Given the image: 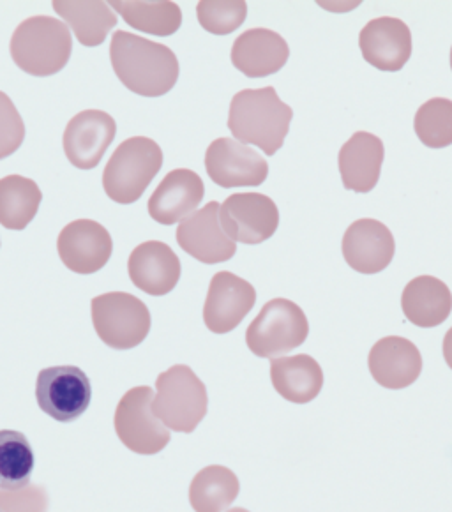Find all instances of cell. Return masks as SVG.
<instances>
[{"instance_id": "6da1fadb", "label": "cell", "mask_w": 452, "mask_h": 512, "mask_svg": "<svg viewBox=\"0 0 452 512\" xmlns=\"http://www.w3.org/2000/svg\"><path fill=\"white\" fill-rule=\"evenodd\" d=\"M110 59L117 78L144 98H159L172 91L179 80V61L165 45L117 31L110 45Z\"/></svg>"}, {"instance_id": "7a4b0ae2", "label": "cell", "mask_w": 452, "mask_h": 512, "mask_svg": "<svg viewBox=\"0 0 452 512\" xmlns=\"http://www.w3.org/2000/svg\"><path fill=\"white\" fill-rule=\"evenodd\" d=\"M294 110L274 87L237 92L230 103L228 128L241 144L255 145L274 156L285 144Z\"/></svg>"}, {"instance_id": "3957f363", "label": "cell", "mask_w": 452, "mask_h": 512, "mask_svg": "<svg viewBox=\"0 0 452 512\" xmlns=\"http://www.w3.org/2000/svg\"><path fill=\"white\" fill-rule=\"evenodd\" d=\"M9 48L16 66L27 75L52 76L68 66L73 41L66 23L32 16L16 27Z\"/></svg>"}, {"instance_id": "277c9868", "label": "cell", "mask_w": 452, "mask_h": 512, "mask_svg": "<svg viewBox=\"0 0 452 512\" xmlns=\"http://www.w3.org/2000/svg\"><path fill=\"white\" fill-rule=\"evenodd\" d=\"M163 166V151L154 140L133 136L124 140L106 165L103 188L117 204L138 202Z\"/></svg>"}, {"instance_id": "5b68a950", "label": "cell", "mask_w": 452, "mask_h": 512, "mask_svg": "<svg viewBox=\"0 0 452 512\" xmlns=\"http://www.w3.org/2000/svg\"><path fill=\"white\" fill-rule=\"evenodd\" d=\"M207 407V387L189 366H172L156 380L152 410L168 430L193 433L204 421Z\"/></svg>"}, {"instance_id": "8992f818", "label": "cell", "mask_w": 452, "mask_h": 512, "mask_svg": "<svg viewBox=\"0 0 452 512\" xmlns=\"http://www.w3.org/2000/svg\"><path fill=\"white\" fill-rule=\"evenodd\" d=\"M92 324L105 345L131 350L149 336L151 311L135 295L110 292L92 299Z\"/></svg>"}, {"instance_id": "52a82bcc", "label": "cell", "mask_w": 452, "mask_h": 512, "mask_svg": "<svg viewBox=\"0 0 452 512\" xmlns=\"http://www.w3.org/2000/svg\"><path fill=\"white\" fill-rule=\"evenodd\" d=\"M308 334V318L295 302L272 299L249 324L246 343L257 357L272 359L301 347Z\"/></svg>"}, {"instance_id": "ba28073f", "label": "cell", "mask_w": 452, "mask_h": 512, "mask_svg": "<svg viewBox=\"0 0 452 512\" xmlns=\"http://www.w3.org/2000/svg\"><path fill=\"white\" fill-rule=\"evenodd\" d=\"M154 398L151 387L131 389L122 396L113 419L122 444L142 456L158 454L170 442V430L152 410Z\"/></svg>"}, {"instance_id": "9c48e42d", "label": "cell", "mask_w": 452, "mask_h": 512, "mask_svg": "<svg viewBox=\"0 0 452 512\" xmlns=\"http://www.w3.org/2000/svg\"><path fill=\"white\" fill-rule=\"evenodd\" d=\"M36 400L39 408L55 421H76L91 405V380L76 366L43 369L36 382Z\"/></svg>"}, {"instance_id": "30bf717a", "label": "cell", "mask_w": 452, "mask_h": 512, "mask_svg": "<svg viewBox=\"0 0 452 512\" xmlns=\"http://www.w3.org/2000/svg\"><path fill=\"white\" fill-rule=\"evenodd\" d=\"M219 223L234 242L262 244L278 230V205L262 193H237L221 205Z\"/></svg>"}, {"instance_id": "8fae6325", "label": "cell", "mask_w": 452, "mask_h": 512, "mask_svg": "<svg viewBox=\"0 0 452 512\" xmlns=\"http://www.w3.org/2000/svg\"><path fill=\"white\" fill-rule=\"evenodd\" d=\"M205 170L219 188H253L267 181L269 163L234 138H218L205 152Z\"/></svg>"}, {"instance_id": "7c38bea8", "label": "cell", "mask_w": 452, "mask_h": 512, "mask_svg": "<svg viewBox=\"0 0 452 512\" xmlns=\"http://www.w3.org/2000/svg\"><path fill=\"white\" fill-rule=\"evenodd\" d=\"M257 290L232 272H218L212 278L205 299L204 322L214 334L234 331L255 308Z\"/></svg>"}, {"instance_id": "4fadbf2b", "label": "cell", "mask_w": 452, "mask_h": 512, "mask_svg": "<svg viewBox=\"0 0 452 512\" xmlns=\"http://www.w3.org/2000/svg\"><path fill=\"white\" fill-rule=\"evenodd\" d=\"M57 249L62 264L76 274H94L101 271L112 258V235L105 226L92 219H76L64 226Z\"/></svg>"}, {"instance_id": "5bb4252c", "label": "cell", "mask_w": 452, "mask_h": 512, "mask_svg": "<svg viewBox=\"0 0 452 512\" xmlns=\"http://www.w3.org/2000/svg\"><path fill=\"white\" fill-rule=\"evenodd\" d=\"M219 209L218 202H209L204 209L181 221L177 228L179 246L202 264H223L234 258L237 251V244L219 223Z\"/></svg>"}, {"instance_id": "9a60e30c", "label": "cell", "mask_w": 452, "mask_h": 512, "mask_svg": "<svg viewBox=\"0 0 452 512\" xmlns=\"http://www.w3.org/2000/svg\"><path fill=\"white\" fill-rule=\"evenodd\" d=\"M117 133V124L108 113L85 110L69 121L64 131V152L69 163L80 170L99 165Z\"/></svg>"}, {"instance_id": "2e32d148", "label": "cell", "mask_w": 452, "mask_h": 512, "mask_svg": "<svg viewBox=\"0 0 452 512\" xmlns=\"http://www.w3.org/2000/svg\"><path fill=\"white\" fill-rule=\"evenodd\" d=\"M364 61L373 68L396 73L407 66L412 55V32L400 18L382 16L368 22L359 36Z\"/></svg>"}, {"instance_id": "e0dca14e", "label": "cell", "mask_w": 452, "mask_h": 512, "mask_svg": "<svg viewBox=\"0 0 452 512\" xmlns=\"http://www.w3.org/2000/svg\"><path fill=\"white\" fill-rule=\"evenodd\" d=\"M341 249L355 272L377 274L391 265L396 242L384 223L377 219H359L348 226Z\"/></svg>"}, {"instance_id": "ac0fdd59", "label": "cell", "mask_w": 452, "mask_h": 512, "mask_svg": "<svg viewBox=\"0 0 452 512\" xmlns=\"http://www.w3.org/2000/svg\"><path fill=\"white\" fill-rule=\"evenodd\" d=\"M129 278L145 294L161 297L170 294L181 279V260L174 249L161 241L136 246L129 256Z\"/></svg>"}, {"instance_id": "d6986e66", "label": "cell", "mask_w": 452, "mask_h": 512, "mask_svg": "<svg viewBox=\"0 0 452 512\" xmlns=\"http://www.w3.org/2000/svg\"><path fill=\"white\" fill-rule=\"evenodd\" d=\"M368 366L378 385L398 391L421 377L422 355L410 339L387 336L371 348Z\"/></svg>"}, {"instance_id": "ffe728a7", "label": "cell", "mask_w": 452, "mask_h": 512, "mask_svg": "<svg viewBox=\"0 0 452 512\" xmlns=\"http://www.w3.org/2000/svg\"><path fill=\"white\" fill-rule=\"evenodd\" d=\"M204 181L188 168H177L166 175L149 200V214L159 225H175L191 216L202 204Z\"/></svg>"}, {"instance_id": "44dd1931", "label": "cell", "mask_w": 452, "mask_h": 512, "mask_svg": "<svg viewBox=\"0 0 452 512\" xmlns=\"http://www.w3.org/2000/svg\"><path fill=\"white\" fill-rule=\"evenodd\" d=\"M290 57L287 41L269 29H249L235 39L232 64L248 78L276 75Z\"/></svg>"}, {"instance_id": "7402d4cb", "label": "cell", "mask_w": 452, "mask_h": 512, "mask_svg": "<svg viewBox=\"0 0 452 512\" xmlns=\"http://www.w3.org/2000/svg\"><path fill=\"white\" fill-rule=\"evenodd\" d=\"M384 142L359 131L339 151V174L343 186L355 193H370L377 186L384 163Z\"/></svg>"}, {"instance_id": "603a6c76", "label": "cell", "mask_w": 452, "mask_h": 512, "mask_svg": "<svg viewBox=\"0 0 452 512\" xmlns=\"http://www.w3.org/2000/svg\"><path fill=\"white\" fill-rule=\"evenodd\" d=\"M401 309L410 324L421 329H433L451 317V290L438 278L419 276L403 290Z\"/></svg>"}, {"instance_id": "cb8c5ba5", "label": "cell", "mask_w": 452, "mask_h": 512, "mask_svg": "<svg viewBox=\"0 0 452 512\" xmlns=\"http://www.w3.org/2000/svg\"><path fill=\"white\" fill-rule=\"evenodd\" d=\"M271 380L283 400L306 405L322 392L324 371L306 354L279 357L271 361Z\"/></svg>"}, {"instance_id": "d4e9b609", "label": "cell", "mask_w": 452, "mask_h": 512, "mask_svg": "<svg viewBox=\"0 0 452 512\" xmlns=\"http://www.w3.org/2000/svg\"><path fill=\"white\" fill-rule=\"evenodd\" d=\"M53 9L71 25L78 41L89 48L103 45L108 32L117 25V16L108 2L55 0Z\"/></svg>"}, {"instance_id": "484cf974", "label": "cell", "mask_w": 452, "mask_h": 512, "mask_svg": "<svg viewBox=\"0 0 452 512\" xmlns=\"http://www.w3.org/2000/svg\"><path fill=\"white\" fill-rule=\"evenodd\" d=\"M241 491L230 468L211 465L200 470L189 486V502L195 512H223L234 504Z\"/></svg>"}, {"instance_id": "4316f807", "label": "cell", "mask_w": 452, "mask_h": 512, "mask_svg": "<svg viewBox=\"0 0 452 512\" xmlns=\"http://www.w3.org/2000/svg\"><path fill=\"white\" fill-rule=\"evenodd\" d=\"M43 193L38 184L22 177L8 175L0 179V225L8 230H25L36 218Z\"/></svg>"}, {"instance_id": "83f0119b", "label": "cell", "mask_w": 452, "mask_h": 512, "mask_svg": "<svg viewBox=\"0 0 452 512\" xmlns=\"http://www.w3.org/2000/svg\"><path fill=\"white\" fill-rule=\"evenodd\" d=\"M135 31L166 38L181 29L182 11L175 2H108Z\"/></svg>"}, {"instance_id": "f1b7e54d", "label": "cell", "mask_w": 452, "mask_h": 512, "mask_svg": "<svg viewBox=\"0 0 452 512\" xmlns=\"http://www.w3.org/2000/svg\"><path fill=\"white\" fill-rule=\"evenodd\" d=\"M34 452L20 431H0V490H20L31 482Z\"/></svg>"}, {"instance_id": "f546056e", "label": "cell", "mask_w": 452, "mask_h": 512, "mask_svg": "<svg viewBox=\"0 0 452 512\" xmlns=\"http://www.w3.org/2000/svg\"><path fill=\"white\" fill-rule=\"evenodd\" d=\"M415 135L430 149L452 145V101L433 98L417 110L414 119Z\"/></svg>"}, {"instance_id": "4dcf8cb0", "label": "cell", "mask_w": 452, "mask_h": 512, "mask_svg": "<svg viewBox=\"0 0 452 512\" xmlns=\"http://www.w3.org/2000/svg\"><path fill=\"white\" fill-rule=\"evenodd\" d=\"M248 15L242 0H202L196 8L202 29L216 36H228L241 27Z\"/></svg>"}, {"instance_id": "1f68e13d", "label": "cell", "mask_w": 452, "mask_h": 512, "mask_svg": "<svg viewBox=\"0 0 452 512\" xmlns=\"http://www.w3.org/2000/svg\"><path fill=\"white\" fill-rule=\"evenodd\" d=\"M25 140V124L8 94L0 92V159L15 154Z\"/></svg>"}, {"instance_id": "d6a6232c", "label": "cell", "mask_w": 452, "mask_h": 512, "mask_svg": "<svg viewBox=\"0 0 452 512\" xmlns=\"http://www.w3.org/2000/svg\"><path fill=\"white\" fill-rule=\"evenodd\" d=\"M48 491L38 484L20 490H0V512H48Z\"/></svg>"}, {"instance_id": "836d02e7", "label": "cell", "mask_w": 452, "mask_h": 512, "mask_svg": "<svg viewBox=\"0 0 452 512\" xmlns=\"http://www.w3.org/2000/svg\"><path fill=\"white\" fill-rule=\"evenodd\" d=\"M442 350H444V359L447 362V366L452 369V327L445 334Z\"/></svg>"}, {"instance_id": "e575fe53", "label": "cell", "mask_w": 452, "mask_h": 512, "mask_svg": "<svg viewBox=\"0 0 452 512\" xmlns=\"http://www.w3.org/2000/svg\"><path fill=\"white\" fill-rule=\"evenodd\" d=\"M226 512H249L248 509H242V507H235V509H230V511Z\"/></svg>"}, {"instance_id": "d590c367", "label": "cell", "mask_w": 452, "mask_h": 512, "mask_svg": "<svg viewBox=\"0 0 452 512\" xmlns=\"http://www.w3.org/2000/svg\"><path fill=\"white\" fill-rule=\"evenodd\" d=\"M451 68H452V48H451Z\"/></svg>"}]
</instances>
